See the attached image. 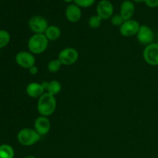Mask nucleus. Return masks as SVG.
Returning <instances> with one entry per match:
<instances>
[{
  "instance_id": "7ed1b4c3",
  "label": "nucleus",
  "mask_w": 158,
  "mask_h": 158,
  "mask_svg": "<svg viewBox=\"0 0 158 158\" xmlns=\"http://www.w3.org/2000/svg\"><path fill=\"white\" fill-rule=\"evenodd\" d=\"M41 136L32 128H23L19 131L17 140L23 146L29 147L36 143L40 140Z\"/></svg>"
},
{
  "instance_id": "6e6552de",
  "label": "nucleus",
  "mask_w": 158,
  "mask_h": 158,
  "mask_svg": "<svg viewBox=\"0 0 158 158\" xmlns=\"http://www.w3.org/2000/svg\"><path fill=\"white\" fill-rule=\"evenodd\" d=\"M140 25L137 21L134 19H129L124 21L120 26V33L124 37H131L137 35L140 29Z\"/></svg>"
},
{
  "instance_id": "a211bd4d",
  "label": "nucleus",
  "mask_w": 158,
  "mask_h": 158,
  "mask_svg": "<svg viewBox=\"0 0 158 158\" xmlns=\"http://www.w3.org/2000/svg\"><path fill=\"white\" fill-rule=\"evenodd\" d=\"M10 41V34L5 29H0V49L5 47Z\"/></svg>"
},
{
  "instance_id": "b1692460",
  "label": "nucleus",
  "mask_w": 158,
  "mask_h": 158,
  "mask_svg": "<svg viewBox=\"0 0 158 158\" xmlns=\"http://www.w3.org/2000/svg\"><path fill=\"white\" fill-rule=\"evenodd\" d=\"M29 72L31 75H36L39 72L38 67H37V66H35H35H32L30 69H29Z\"/></svg>"
},
{
  "instance_id": "f03ea898",
  "label": "nucleus",
  "mask_w": 158,
  "mask_h": 158,
  "mask_svg": "<svg viewBox=\"0 0 158 158\" xmlns=\"http://www.w3.org/2000/svg\"><path fill=\"white\" fill-rule=\"evenodd\" d=\"M49 45V40L45 34H33L28 40V49L33 55L44 52Z\"/></svg>"
},
{
  "instance_id": "a878e982",
  "label": "nucleus",
  "mask_w": 158,
  "mask_h": 158,
  "mask_svg": "<svg viewBox=\"0 0 158 158\" xmlns=\"http://www.w3.org/2000/svg\"><path fill=\"white\" fill-rule=\"evenodd\" d=\"M63 1L65 2H72L74 0H63Z\"/></svg>"
},
{
  "instance_id": "9b49d317",
  "label": "nucleus",
  "mask_w": 158,
  "mask_h": 158,
  "mask_svg": "<svg viewBox=\"0 0 158 158\" xmlns=\"http://www.w3.org/2000/svg\"><path fill=\"white\" fill-rule=\"evenodd\" d=\"M51 128L50 120L47 117L40 116L34 122V129L40 136L46 135Z\"/></svg>"
},
{
  "instance_id": "423d86ee",
  "label": "nucleus",
  "mask_w": 158,
  "mask_h": 158,
  "mask_svg": "<svg viewBox=\"0 0 158 158\" xmlns=\"http://www.w3.org/2000/svg\"><path fill=\"white\" fill-rule=\"evenodd\" d=\"M144 61L151 66H158V43H152L145 47L143 52Z\"/></svg>"
},
{
  "instance_id": "39448f33",
  "label": "nucleus",
  "mask_w": 158,
  "mask_h": 158,
  "mask_svg": "<svg viewBox=\"0 0 158 158\" xmlns=\"http://www.w3.org/2000/svg\"><path fill=\"white\" fill-rule=\"evenodd\" d=\"M28 24L29 29L34 32V34H44L49 27V23L46 19L40 15H34L31 17Z\"/></svg>"
},
{
  "instance_id": "dca6fc26",
  "label": "nucleus",
  "mask_w": 158,
  "mask_h": 158,
  "mask_svg": "<svg viewBox=\"0 0 158 158\" xmlns=\"http://www.w3.org/2000/svg\"><path fill=\"white\" fill-rule=\"evenodd\" d=\"M62 89V86L61 83L58 81V80H51L49 82V84H48L47 89H46V92L48 93L50 95L54 96L60 94L61 92Z\"/></svg>"
},
{
  "instance_id": "aec40b11",
  "label": "nucleus",
  "mask_w": 158,
  "mask_h": 158,
  "mask_svg": "<svg viewBox=\"0 0 158 158\" xmlns=\"http://www.w3.org/2000/svg\"><path fill=\"white\" fill-rule=\"evenodd\" d=\"M102 21H103V19L98 15H93L88 20V25L92 29H97L100 26Z\"/></svg>"
},
{
  "instance_id": "1a4fd4ad",
  "label": "nucleus",
  "mask_w": 158,
  "mask_h": 158,
  "mask_svg": "<svg viewBox=\"0 0 158 158\" xmlns=\"http://www.w3.org/2000/svg\"><path fill=\"white\" fill-rule=\"evenodd\" d=\"M137 38L140 44L147 46L151 44L154 41V33L149 26L146 25H141L137 34Z\"/></svg>"
},
{
  "instance_id": "f8f14e48",
  "label": "nucleus",
  "mask_w": 158,
  "mask_h": 158,
  "mask_svg": "<svg viewBox=\"0 0 158 158\" xmlns=\"http://www.w3.org/2000/svg\"><path fill=\"white\" fill-rule=\"evenodd\" d=\"M66 17L70 23H77L80 21L82 16L80 7L76 4H70L66 9Z\"/></svg>"
},
{
  "instance_id": "393cba45",
  "label": "nucleus",
  "mask_w": 158,
  "mask_h": 158,
  "mask_svg": "<svg viewBox=\"0 0 158 158\" xmlns=\"http://www.w3.org/2000/svg\"><path fill=\"white\" fill-rule=\"evenodd\" d=\"M134 2H137V3H140V2H144L145 0H133Z\"/></svg>"
},
{
  "instance_id": "f257e3e1",
  "label": "nucleus",
  "mask_w": 158,
  "mask_h": 158,
  "mask_svg": "<svg viewBox=\"0 0 158 158\" xmlns=\"http://www.w3.org/2000/svg\"><path fill=\"white\" fill-rule=\"evenodd\" d=\"M56 109V100L54 96L45 93L39 98L37 103V110L40 116L49 117L55 112Z\"/></svg>"
},
{
  "instance_id": "412c9836",
  "label": "nucleus",
  "mask_w": 158,
  "mask_h": 158,
  "mask_svg": "<svg viewBox=\"0 0 158 158\" xmlns=\"http://www.w3.org/2000/svg\"><path fill=\"white\" fill-rule=\"evenodd\" d=\"M74 2L79 7L82 8H88L94 4L95 0H74Z\"/></svg>"
},
{
  "instance_id": "4468645a",
  "label": "nucleus",
  "mask_w": 158,
  "mask_h": 158,
  "mask_svg": "<svg viewBox=\"0 0 158 158\" xmlns=\"http://www.w3.org/2000/svg\"><path fill=\"white\" fill-rule=\"evenodd\" d=\"M134 12H135V6L132 2L130 0H126V1L123 2L120 6V15H121L124 21L131 19Z\"/></svg>"
},
{
  "instance_id": "6ab92c4d",
  "label": "nucleus",
  "mask_w": 158,
  "mask_h": 158,
  "mask_svg": "<svg viewBox=\"0 0 158 158\" xmlns=\"http://www.w3.org/2000/svg\"><path fill=\"white\" fill-rule=\"evenodd\" d=\"M62 63L58 59L56 60H51L47 65V69L51 73H56L60 69Z\"/></svg>"
},
{
  "instance_id": "0eeeda50",
  "label": "nucleus",
  "mask_w": 158,
  "mask_h": 158,
  "mask_svg": "<svg viewBox=\"0 0 158 158\" xmlns=\"http://www.w3.org/2000/svg\"><path fill=\"white\" fill-rule=\"evenodd\" d=\"M15 62L17 64L24 69H30L35 64V56L30 52L22 51L15 56Z\"/></svg>"
},
{
  "instance_id": "5701e85b",
  "label": "nucleus",
  "mask_w": 158,
  "mask_h": 158,
  "mask_svg": "<svg viewBox=\"0 0 158 158\" xmlns=\"http://www.w3.org/2000/svg\"><path fill=\"white\" fill-rule=\"evenodd\" d=\"M144 2L150 8H156L158 6V0H145Z\"/></svg>"
},
{
  "instance_id": "4be33fe9",
  "label": "nucleus",
  "mask_w": 158,
  "mask_h": 158,
  "mask_svg": "<svg viewBox=\"0 0 158 158\" xmlns=\"http://www.w3.org/2000/svg\"><path fill=\"white\" fill-rule=\"evenodd\" d=\"M124 23V20L122 18L121 15L119 14V15H114L111 17V23H112L113 26H121L123 23Z\"/></svg>"
},
{
  "instance_id": "9d476101",
  "label": "nucleus",
  "mask_w": 158,
  "mask_h": 158,
  "mask_svg": "<svg viewBox=\"0 0 158 158\" xmlns=\"http://www.w3.org/2000/svg\"><path fill=\"white\" fill-rule=\"evenodd\" d=\"M97 13L102 19H109L113 16L114 6L109 0H101L97 6Z\"/></svg>"
},
{
  "instance_id": "2eb2a0df",
  "label": "nucleus",
  "mask_w": 158,
  "mask_h": 158,
  "mask_svg": "<svg viewBox=\"0 0 158 158\" xmlns=\"http://www.w3.org/2000/svg\"><path fill=\"white\" fill-rule=\"evenodd\" d=\"M45 35L49 41H55L61 36V29L56 26H49L45 32Z\"/></svg>"
},
{
  "instance_id": "20e7f679",
  "label": "nucleus",
  "mask_w": 158,
  "mask_h": 158,
  "mask_svg": "<svg viewBox=\"0 0 158 158\" xmlns=\"http://www.w3.org/2000/svg\"><path fill=\"white\" fill-rule=\"evenodd\" d=\"M79 52L73 47L64 48L58 54V60L61 62L62 65L70 66L74 64L78 60Z\"/></svg>"
},
{
  "instance_id": "f3484780",
  "label": "nucleus",
  "mask_w": 158,
  "mask_h": 158,
  "mask_svg": "<svg viewBox=\"0 0 158 158\" xmlns=\"http://www.w3.org/2000/svg\"><path fill=\"white\" fill-rule=\"evenodd\" d=\"M15 152L12 146L9 144L0 145V158H14Z\"/></svg>"
},
{
  "instance_id": "ddd939ff",
  "label": "nucleus",
  "mask_w": 158,
  "mask_h": 158,
  "mask_svg": "<svg viewBox=\"0 0 158 158\" xmlns=\"http://www.w3.org/2000/svg\"><path fill=\"white\" fill-rule=\"evenodd\" d=\"M26 94L29 97L33 99L40 98L42 95L46 93L42 83H30L26 86Z\"/></svg>"
},
{
  "instance_id": "bb28decb",
  "label": "nucleus",
  "mask_w": 158,
  "mask_h": 158,
  "mask_svg": "<svg viewBox=\"0 0 158 158\" xmlns=\"http://www.w3.org/2000/svg\"><path fill=\"white\" fill-rule=\"evenodd\" d=\"M24 158H36V157H34V156H26V157Z\"/></svg>"
}]
</instances>
